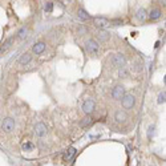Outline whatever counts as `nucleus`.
Instances as JSON below:
<instances>
[{
  "label": "nucleus",
  "mask_w": 166,
  "mask_h": 166,
  "mask_svg": "<svg viewBox=\"0 0 166 166\" xmlns=\"http://www.w3.org/2000/svg\"><path fill=\"white\" fill-rule=\"evenodd\" d=\"M87 51L89 52V55H92V56H96V55L100 52V45H98V43L96 41V40L90 39L89 41H87Z\"/></svg>",
  "instance_id": "f257e3e1"
},
{
  "label": "nucleus",
  "mask_w": 166,
  "mask_h": 166,
  "mask_svg": "<svg viewBox=\"0 0 166 166\" xmlns=\"http://www.w3.org/2000/svg\"><path fill=\"white\" fill-rule=\"evenodd\" d=\"M2 129L4 132H7V133L12 132L15 129V121L11 118V117H7V118H4L2 121Z\"/></svg>",
  "instance_id": "f03ea898"
},
{
  "label": "nucleus",
  "mask_w": 166,
  "mask_h": 166,
  "mask_svg": "<svg viewBox=\"0 0 166 166\" xmlns=\"http://www.w3.org/2000/svg\"><path fill=\"white\" fill-rule=\"evenodd\" d=\"M136 102V98L133 94H125L122 97V106L125 109H132Z\"/></svg>",
  "instance_id": "7ed1b4c3"
},
{
  "label": "nucleus",
  "mask_w": 166,
  "mask_h": 166,
  "mask_svg": "<svg viewBox=\"0 0 166 166\" xmlns=\"http://www.w3.org/2000/svg\"><path fill=\"white\" fill-rule=\"evenodd\" d=\"M125 62H126V60H125L124 55H113V57H112L113 66H116V68H122L125 65Z\"/></svg>",
  "instance_id": "20e7f679"
},
{
  "label": "nucleus",
  "mask_w": 166,
  "mask_h": 166,
  "mask_svg": "<svg viewBox=\"0 0 166 166\" xmlns=\"http://www.w3.org/2000/svg\"><path fill=\"white\" fill-rule=\"evenodd\" d=\"M125 96V88L122 85H116L112 90V97L114 100H121Z\"/></svg>",
  "instance_id": "39448f33"
},
{
  "label": "nucleus",
  "mask_w": 166,
  "mask_h": 166,
  "mask_svg": "<svg viewBox=\"0 0 166 166\" xmlns=\"http://www.w3.org/2000/svg\"><path fill=\"white\" fill-rule=\"evenodd\" d=\"M48 129H47V125L43 124V122H37L35 125V133L36 136H39V137H44V136L47 134Z\"/></svg>",
  "instance_id": "423d86ee"
},
{
  "label": "nucleus",
  "mask_w": 166,
  "mask_h": 166,
  "mask_svg": "<svg viewBox=\"0 0 166 166\" xmlns=\"http://www.w3.org/2000/svg\"><path fill=\"white\" fill-rule=\"evenodd\" d=\"M93 23H94L96 27H98V28H105V27H108V25L110 24V21L106 19V17L97 16V17H94V19H93Z\"/></svg>",
  "instance_id": "0eeeda50"
},
{
  "label": "nucleus",
  "mask_w": 166,
  "mask_h": 166,
  "mask_svg": "<svg viewBox=\"0 0 166 166\" xmlns=\"http://www.w3.org/2000/svg\"><path fill=\"white\" fill-rule=\"evenodd\" d=\"M83 110L87 114H90L94 110V101L92 98H88L85 102L83 104Z\"/></svg>",
  "instance_id": "6e6552de"
},
{
  "label": "nucleus",
  "mask_w": 166,
  "mask_h": 166,
  "mask_svg": "<svg viewBox=\"0 0 166 166\" xmlns=\"http://www.w3.org/2000/svg\"><path fill=\"white\" fill-rule=\"evenodd\" d=\"M32 51L35 52L36 55H40V53H43L44 51H45V43H43V41H40V43H36L35 45L32 47Z\"/></svg>",
  "instance_id": "1a4fd4ad"
},
{
  "label": "nucleus",
  "mask_w": 166,
  "mask_h": 166,
  "mask_svg": "<svg viewBox=\"0 0 166 166\" xmlns=\"http://www.w3.org/2000/svg\"><path fill=\"white\" fill-rule=\"evenodd\" d=\"M75 154H76V149H75V147H69V149L64 153V156H62V158H64V161L66 162V161L71 160V158H72L73 156H75Z\"/></svg>",
  "instance_id": "9d476101"
},
{
  "label": "nucleus",
  "mask_w": 166,
  "mask_h": 166,
  "mask_svg": "<svg viewBox=\"0 0 166 166\" xmlns=\"http://www.w3.org/2000/svg\"><path fill=\"white\" fill-rule=\"evenodd\" d=\"M114 118L118 121V122H122V121L128 118V114L125 113L124 110H118V112H116V114H114Z\"/></svg>",
  "instance_id": "9b49d317"
},
{
  "label": "nucleus",
  "mask_w": 166,
  "mask_h": 166,
  "mask_svg": "<svg viewBox=\"0 0 166 166\" xmlns=\"http://www.w3.org/2000/svg\"><path fill=\"white\" fill-rule=\"evenodd\" d=\"M160 16H161V9L160 8H154V9H152V12L149 13L150 20H157V19H160Z\"/></svg>",
  "instance_id": "f8f14e48"
},
{
  "label": "nucleus",
  "mask_w": 166,
  "mask_h": 166,
  "mask_svg": "<svg viewBox=\"0 0 166 166\" xmlns=\"http://www.w3.org/2000/svg\"><path fill=\"white\" fill-rule=\"evenodd\" d=\"M32 60V56L29 53H24V55H21L20 56V60H19V62L21 65H27L29 61Z\"/></svg>",
  "instance_id": "ddd939ff"
},
{
  "label": "nucleus",
  "mask_w": 166,
  "mask_h": 166,
  "mask_svg": "<svg viewBox=\"0 0 166 166\" xmlns=\"http://www.w3.org/2000/svg\"><path fill=\"white\" fill-rule=\"evenodd\" d=\"M97 37L101 40V41H106V40H108L109 37H110V35H109V32H106V31H101V29H100V31L97 32Z\"/></svg>",
  "instance_id": "4468645a"
},
{
  "label": "nucleus",
  "mask_w": 166,
  "mask_h": 166,
  "mask_svg": "<svg viewBox=\"0 0 166 166\" xmlns=\"http://www.w3.org/2000/svg\"><path fill=\"white\" fill-rule=\"evenodd\" d=\"M77 16H79L81 20H88V19L90 17V16H89V13H88L85 9H83V8H80L79 11H77Z\"/></svg>",
  "instance_id": "2eb2a0df"
},
{
  "label": "nucleus",
  "mask_w": 166,
  "mask_h": 166,
  "mask_svg": "<svg viewBox=\"0 0 166 166\" xmlns=\"http://www.w3.org/2000/svg\"><path fill=\"white\" fill-rule=\"evenodd\" d=\"M13 40H15V37H11V39L7 40V41H5L4 44H3V45H2V48H0V53H3V52H4V51L8 49V48L11 47V44L13 43Z\"/></svg>",
  "instance_id": "dca6fc26"
},
{
  "label": "nucleus",
  "mask_w": 166,
  "mask_h": 166,
  "mask_svg": "<svg viewBox=\"0 0 166 166\" xmlns=\"http://www.w3.org/2000/svg\"><path fill=\"white\" fill-rule=\"evenodd\" d=\"M147 17V13H146V11L143 9V8H141V9H138V12H137V19L138 20H141V21H143Z\"/></svg>",
  "instance_id": "f3484780"
},
{
  "label": "nucleus",
  "mask_w": 166,
  "mask_h": 166,
  "mask_svg": "<svg viewBox=\"0 0 166 166\" xmlns=\"http://www.w3.org/2000/svg\"><path fill=\"white\" fill-rule=\"evenodd\" d=\"M44 11H45L47 13H51L53 11V3L52 2H47L45 5H44Z\"/></svg>",
  "instance_id": "a211bd4d"
},
{
  "label": "nucleus",
  "mask_w": 166,
  "mask_h": 166,
  "mask_svg": "<svg viewBox=\"0 0 166 166\" xmlns=\"http://www.w3.org/2000/svg\"><path fill=\"white\" fill-rule=\"evenodd\" d=\"M35 149V145H33L32 142H27L23 145V150L24 152H32V150Z\"/></svg>",
  "instance_id": "6ab92c4d"
},
{
  "label": "nucleus",
  "mask_w": 166,
  "mask_h": 166,
  "mask_svg": "<svg viewBox=\"0 0 166 166\" xmlns=\"http://www.w3.org/2000/svg\"><path fill=\"white\" fill-rule=\"evenodd\" d=\"M153 133H154V125H150L149 129H147V140H149V141H152Z\"/></svg>",
  "instance_id": "aec40b11"
},
{
  "label": "nucleus",
  "mask_w": 166,
  "mask_h": 166,
  "mask_svg": "<svg viewBox=\"0 0 166 166\" xmlns=\"http://www.w3.org/2000/svg\"><path fill=\"white\" fill-rule=\"evenodd\" d=\"M27 33H28V29H27V28H21L17 37H19V39H24L25 36H27Z\"/></svg>",
  "instance_id": "412c9836"
},
{
  "label": "nucleus",
  "mask_w": 166,
  "mask_h": 166,
  "mask_svg": "<svg viewBox=\"0 0 166 166\" xmlns=\"http://www.w3.org/2000/svg\"><path fill=\"white\" fill-rule=\"evenodd\" d=\"M165 98H166V94H165V92H162V93H160V96H158L157 102H158V104H164V102H165Z\"/></svg>",
  "instance_id": "4be33fe9"
},
{
  "label": "nucleus",
  "mask_w": 166,
  "mask_h": 166,
  "mask_svg": "<svg viewBox=\"0 0 166 166\" xmlns=\"http://www.w3.org/2000/svg\"><path fill=\"white\" fill-rule=\"evenodd\" d=\"M88 124H92L90 117H89V118H85V121H83V122H81V125H83V126H85V125H88Z\"/></svg>",
  "instance_id": "5701e85b"
}]
</instances>
